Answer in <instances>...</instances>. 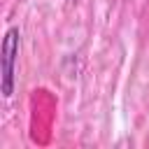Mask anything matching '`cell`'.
Returning <instances> with one entry per match:
<instances>
[{
  "label": "cell",
  "mask_w": 149,
  "mask_h": 149,
  "mask_svg": "<svg viewBox=\"0 0 149 149\" xmlns=\"http://www.w3.org/2000/svg\"><path fill=\"white\" fill-rule=\"evenodd\" d=\"M0 61H2V70H0V91L5 98H12L14 93V70H16V56H19V28H9L2 37V47H0Z\"/></svg>",
  "instance_id": "obj_1"
}]
</instances>
